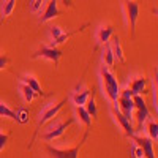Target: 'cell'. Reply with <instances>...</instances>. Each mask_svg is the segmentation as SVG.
<instances>
[{
    "mask_svg": "<svg viewBox=\"0 0 158 158\" xmlns=\"http://www.w3.org/2000/svg\"><path fill=\"white\" fill-rule=\"evenodd\" d=\"M100 81H101V87L106 98L109 100V103H115L120 94V85L118 81L115 79V76L112 74V71L106 67H100Z\"/></svg>",
    "mask_w": 158,
    "mask_h": 158,
    "instance_id": "1",
    "label": "cell"
},
{
    "mask_svg": "<svg viewBox=\"0 0 158 158\" xmlns=\"http://www.w3.org/2000/svg\"><path fill=\"white\" fill-rule=\"evenodd\" d=\"M87 138H89V130L85 131L82 141L79 142L77 146L71 147V149H57V147H52V146H46L44 150H46V153L51 158H77L79 152H81V147L84 146V142L87 141Z\"/></svg>",
    "mask_w": 158,
    "mask_h": 158,
    "instance_id": "2",
    "label": "cell"
},
{
    "mask_svg": "<svg viewBox=\"0 0 158 158\" xmlns=\"http://www.w3.org/2000/svg\"><path fill=\"white\" fill-rule=\"evenodd\" d=\"M67 101H68V98H63L59 103H49V104H46V106L41 109V112H40V115H38V130L41 128L44 123H48L49 120H52L54 117H57V114L63 108V104H67Z\"/></svg>",
    "mask_w": 158,
    "mask_h": 158,
    "instance_id": "3",
    "label": "cell"
},
{
    "mask_svg": "<svg viewBox=\"0 0 158 158\" xmlns=\"http://www.w3.org/2000/svg\"><path fill=\"white\" fill-rule=\"evenodd\" d=\"M74 122H76V118H70V120H65V122H60V120L54 122V125H51V127L44 131V133L41 135V139H44V141L49 142V141H54V139L60 138Z\"/></svg>",
    "mask_w": 158,
    "mask_h": 158,
    "instance_id": "4",
    "label": "cell"
},
{
    "mask_svg": "<svg viewBox=\"0 0 158 158\" xmlns=\"http://www.w3.org/2000/svg\"><path fill=\"white\" fill-rule=\"evenodd\" d=\"M123 6H125L127 22H128L130 30H131V38H135L136 22H138V16H139V5L135 2V0H123Z\"/></svg>",
    "mask_w": 158,
    "mask_h": 158,
    "instance_id": "5",
    "label": "cell"
},
{
    "mask_svg": "<svg viewBox=\"0 0 158 158\" xmlns=\"http://www.w3.org/2000/svg\"><path fill=\"white\" fill-rule=\"evenodd\" d=\"M111 114H112V117H114V120L118 123V127L125 131V135H127L128 138H131L133 135H136V130H135L133 123H131L128 118H127L120 111H118V108H117L115 103H111Z\"/></svg>",
    "mask_w": 158,
    "mask_h": 158,
    "instance_id": "6",
    "label": "cell"
},
{
    "mask_svg": "<svg viewBox=\"0 0 158 158\" xmlns=\"http://www.w3.org/2000/svg\"><path fill=\"white\" fill-rule=\"evenodd\" d=\"M33 59H38V57H41V59H46V60H51V62H54V65L59 63L60 57H62V51L59 48H51V46H43V48H40L35 54L32 56Z\"/></svg>",
    "mask_w": 158,
    "mask_h": 158,
    "instance_id": "7",
    "label": "cell"
},
{
    "mask_svg": "<svg viewBox=\"0 0 158 158\" xmlns=\"http://www.w3.org/2000/svg\"><path fill=\"white\" fill-rule=\"evenodd\" d=\"M131 139L135 141V144L142 149L144 152V158H155V152H153V141L149 139L147 136H139V135H133Z\"/></svg>",
    "mask_w": 158,
    "mask_h": 158,
    "instance_id": "8",
    "label": "cell"
},
{
    "mask_svg": "<svg viewBox=\"0 0 158 158\" xmlns=\"http://www.w3.org/2000/svg\"><path fill=\"white\" fill-rule=\"evenodd\" d=\"M60 15L59 11V6H57V0H49L44 11L41 13V16H40V24H44L48 21H52L54 18H57Z\"/></svg>",
    "mask_w": 158,
    "mask_h": 158,
    "instance_id": "9",
    "label": "cell"
},
{
    "mask_svg": "<svg viewBox=\"0 0 158 158\" xmlns=\"http://www.w3.org/2000/svg\"><path fill=\"white\" fill-rule=\"evenodd\" d=\"M146 77L144 76H138V77H133L131 81L128 82V89L131 90L133 95H144L146 94Z\"/></svg>",
    "mask_w": 158,
    "mask_h": 158,
    "instance_id": "10",
    "label": "cell"
},
{
    "mask_svg": "<svg viewBox=\"0 0 158 158\" xmlns=\"http://www.w3.org/2000/svg\"><path fill=\"white\" fill-rule=\"evenodd\" d=\"M114 35V27L111 24H106V25H101L97 32V43L98 44H106L109 43V40L112 38Z\"/></svg>",
    "mask_w": 158,
    "mask_h": 158,
    "instance_id": "11",
    "label": "cell"
},
{
    "mask_svg": "<svg viewBox=\"0 0 158 158\" xmlns=\"http://www.w3.org/2000/svg\"><path fill=\"white\" fill-rule=\"evenodd\" d=\"M89 97H90V89L81 85V87H77V89L73 92L71 100H73V103L76 104V106H84Z\"/></svg>",
    "mask_w": 158,
    "mask_h": 158,
    "instance_id": "12",
    "label": "cell"
},
{
    "mask_svg": "<svg viewBox=\"0 0 158 158\" xmlns=\"http://www.w3.org/2000/svg\"><path fill=\"white\" fill-rule=\"evenodd\" d=\"M114 63H115V59H114V54L111 51L109 43L103 44V49H101V65L111 70V68H114Z\"/></svg>",
    "mask_w": 158,
    "mask_h": 158,
    "instance_id": "13",
    "label": "cell"
},
{
    "mask_svg": "<svg viewBox=\"0 0 158 158\" xmlns=\"http://www.w3.org/2000/svg\"><path fill=\"white\" fill-rule=\"evenodd\" d=\"M144 130H146V133H147V138L152 139L153 142L158 141V123H156V118H152L149 117L146 122H144Z\"/></svg>",
    "mask_w": 158,
    "mask_h": 158,
    "instance_id": "14",
    "label": "cell"
},
{
    "mask_svg": "<svg viewBox=\"0 0 158 158\" xmlns=\"http://www.w3.org/2000/svg\"><path fill=\"white\" fill-rule=\"evenodd\" d=\"M87 25H89V24L85 22L84 25H81V27H79V29H76V30H71V32H63V33H62V35H60L59 38H56V40H51L49 46H51V48H57L59 44H63L65 41H68V40H70V38H71L73 35H76L77 32H81L82 29H85Z\"/></svg>",
    "mask_w": 158,
    "mask_h": 158,
    "instance_id": "15",
    "label": "cell"
},
{
    "mask_svg": "<svg viewBox=\"0 0 158 158\" xmlns=\"http://www.w3.org/2000/svg\"><path fill=\"white\" fill-rule=\"evenodd\" d=\"M19 82H24L25 85H29L36 95H44V92H43V89H41V84L38 82L36 77H33V76H30V74H24V76L21 77Z\"/></svg>",
    "mask_w": 158,
    "mask_h": 158,
    "instance_id": "16",
    "label": "cell"
},
{
    "mask_svg": "<svg viewBox=\"0 0 158 158\" xmlns=\"http://www.w3.org/2000/svg\"><path fill=\"white\" fill-rule=\"evenodd\" d=\"M111 51H112V54H114V59H117L118 62H125V54H123V49H122V44H120V38L118 36H114L111 40Z\"/></svg>",
    "mask_w": 158,
    "mask_h": 158,
    "instance_id": "17",
    "label": "cell"
},
{
    "mask_svg": "<svg viewBox=\"0 0 158 158\" xmlns=\"http://www.w3.org/2000/svg\"><path fill=\"white\" fill-rule=\"evenodd\" d=\"M74 112H76L77 120L82 122L87 128H90V125H92V117L89 115V112L85 111V108H84V106H76V108H74Z\"/></svg>",
    "mask_w": 158,
    "mask_h": 158,
    "instance_id": "18",
    "label": "cell"
},
{
    "mask_svg": "<svg viewBox=\"0 0 158 158\" xmlns=\"http://www.w3.org/2000/svg\"><path fill=\"white\" fill-rule=\"evenodd\" d=\"M84 108H85V111L89 112V115L90 117H97L98 115V109H97V101H95V94L92 92V95L87 98V101H85V104H84Z\"/></svg>",
    "mask_w": 158,
    "mask_h": 158,
    "instance_id": "19",
    "label": "cell"
},
{
    "mask_svg": "<svg viewBox=\"0 0 158 158\" xmlns=\"http://www.w3.org/2000/svg\"><path fill=\"white\" fill-rule=\"evenodd\" d=\"M19 90H21V95H22V98H24L25 103H32L35 100V97H38L35 92L29 85H25L24 82H19Z\"/></svg>",
    "mask_w": 158,
    "mask_h": 158,
    "instance_id": "20",
    "label": "cell"
},
{
    "mask_svg": "<svg viewBox=\"0 0 158 158\" xmlns=\"http://www.w3.org/2000/svg\"><path fill=\"white\" fill-rule=\"evenodd\" d=\"M15 6H16V0H3V3H2V21H0V24L3 22V19L11 16V13L15 11Z\"/></svg>",
    "mask_w": 158,
    "mask_h": 158,
    "instance_id": "21",
    "label": "cell"
},
{
    "mask_svg": "<svg viewBox=\"0 0 158 158\" xmlns=\"http://www.w3.org/2000/svg\"><path fill=\"white\" fill-rule=\"evenodd\" d=\"M29 115H30V112H29V109L27 108H18L16 111H15V120L18 122V123H21V125H25L29 122Z\"/></svg>",
    "mask_w": 158,
    "mask_h": 158,
    "instance_id": "22",
    "label": "cell"
},
{
    "mask_svg": "<svg viewBox=\"0 0 158 158\" xmlns=\"http://www.w3.org/2000/svg\"><path fill=\"white\" fill-rule=\"evenodd\" d=\"M150 117L149 114V109H141V111H136V120H138V130L136 131H141L142 127H144V122Z\"/></svg>",
    "mask_w": 158,
    "mask_h": 158,
    "instance_id": "23",
    "label": "cell"
},
{
    "mask_svg": "<svg viewBox=\"0 0 158 158\" xmlns=\"http://www.w3.org/2000/svg\"><path fill=\"white\" fill-rule=\"evenodd\" d=\"M0 117H8V118H11V120H15V111H13L11 108H8L2 101H0Z\"/></svg>",
    "mask_w": 158,
    "mask_h": 158,
    "instance_id": "24",
    "label": "cell"
},
{
    "mask_svg": "<svg viewBox=\"0 0 158 158\" xmlns=\"http://www.w3.org/2000/svg\"><path fill=\"white\" fill-rule=\"evenodd\" d=\"M43 3H44V0H30L29 2V10L32 13H38L40 10H41Z\"/></svg>",
    "mask_w": 158,
    "mask_h": 158,
    "instance_id": "25",
    "label": "cell"
},
{
    "mask_svg": "<svg viewBox=\"0 0 158 158\" xmlns=\"http://www.w3.org/2000/svg\"><path fill=\"white\" fill-rule=\"evenodd\" d=\"M65 30L62 29V27H59V25H51L49 27V33H51V36H52V40H56V38H59L62 33H63Z\"/></svg>",
    "mask_w": 158,
    "mask_h": 158,
    "instance_id": "26",
    "label": "cell"
},
{
    "mask_svg": "<svg viewBox=\"0 0 158 158\" xmlns=\"http://www.w3.org/2000/svg\"><path fill=\"white\" fill-rule=\"evenodd\" d=\"M131 155H133V158H144V152L142 149L138 146V144H131Z\"/></svg>",
    "mask_w": 158,
    "mask_h": 158,
    "instance_id": "27",
    "label": "cell"
},
{
    "mask_svg": "<svg viewBox=\"0 0 158 158\" xmlns=\"http://www.w3.org/2000/svg\"><path fill=\"white\" fill-rule=\"evenodd\" d=\"M8 141H10V136H8L6 133H3V131H0V152L6 147Z\"/></svg>",
    "mask_w": 158,
    "mask_h": 158,
    "instance_id": "28",
    "label": "cell"
},
{
    "mask_svg": "<svg viewBox=\"0 0 158 158\" xmlns=\"http://www.w3.org/2000/svg\"><path fill=\"white\" fill-rule=\"evenodd\" d=\"M152 101H153V109L155 112L158 111V100H156V82L153 84V95H152Z\"/></svg>",
    "mask_w": 158,
    "mask_h": 158,
    "instance_id": "29",
    "label": "cell"
},
{
    "mask_svg": "<svg viewBox=\"0 0 158 158\" xmlns=\"http://www.w3.org/2000/svg\"><path fill=\"white\" fill-rule=\"evenodd\" d=\"M8 62H10V59L5 56V54H0V70H3V68H6V65H8Z\"/></svg>",
    "mask_w": 158,
    "mask_h": 158,
    "instance_id": "30",
    "label": "cell"
},
{
    "mask_svg": "<svg viewBox=\"0 0 158 158\" xmlns=\"http://www.w3.org/2000/svg\"><path fill=\"white\" fill-rule=\"evenodd\" d=\"M63 3H65V5H71V2H70V0H63Z\"/></svg>",
    "mask_w": 158,
    "mask_h": 158,
    "instance_id": "31",
    "label": "cell"
}]
</instances>
